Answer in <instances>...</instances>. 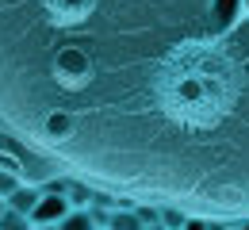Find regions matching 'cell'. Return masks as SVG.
Here are the masks:
<instances>
[{
    "mask_svg": "<svg viewBox=\"0 0 249 230\" xmlns=\"http://www.w3.org/2000/svg\"><path fill=\"white\" fill-rule=\"evenodd\" d=\"M50 111L62 173L249 219V0H0V131Z\"/></svg>",
    "mask_w": 249,
    "mask_h": 230,
    "instance_id": "1",
    "label": "cell"
},
{
    "mask_svg": "<svg viewBox=\"0 0 249 230\" xmlns=\"http://www.w3.org/2000/svg\"><path fill=\"white\" fill-rule=\"evenodd\" d=\"M65 211H69L65 192H42V196H38V203H35V211H31V223H46V227H54Z\"/></svg>",
    "mask_w": 249,
    "mask_h": 230,
    "instance_id": "2",
    "label": "cell"
},
{
    "mask_svg": "<svg viewBox=\"0 0 249 230\" xmlns=\"http://www.w3.org/2000/svg\"><path fill=\"white\" fill-rule=\"evenodd\" d=\"M104 227H107V230H146V227H142V219H138V211L126 207V203H115V207L107 211Z\"/></svg>",
    "mask_w": 249,
    "mask_h": 230,
    "instance_id": "3",
    "label": "cell"
},
{
    "mask_svg": "<svg viewBox=\"0 0 249 230\" xmlns=\"http://www.w3.org/2000/svg\"><path fill=\"white\" fill-rule=\"evenodd\" d=\"M38 196H42V188L38 184H27V180H19V188L12 192V196L4 199L12 211H23V215H31L35 211V203H38Z\"/></svg>",
    "mask_w": 249,
    "mask_h": 230,
    "instance_id": "4",
    "label": "cell"
},
{
    "mask_svg": "<svg viewBox=\"0 0 249 230\" xmlns=\"http://www.w3.org/2000/svg\"><path fill=\"white\" fill-rule=\"evenodd\" d=\"M54 227H58V230H100V223L92 219V211H89V207H69Z\"/></svg>",
    "mask_w": 249,
    "mask_h": 230,
    "instance_id": "5",
    "label": "cell"
},
{
    "mask_svg": "<svg viewBox=\"0 0 249 230\" xmlns=\"http://www.w3.org/2000/svg\"><path fill=\"white\" fill-rule=\"evenodd\" d=\"M65 199H69V207H85L92 199V184H85L77 177H65Z\"/></svg>",
    "mask_w": 249,
    "mask_h": 230,
    "instance_id": "6",
    "label": "cell"
},
{
    "mask_svg": "<svg viewBox=\"0 0 249 230\" xmlns=\"http://www.w3.org/2000/svg\"><path fill=\"white\" fill-rule=\"evenodd\" d=\"M31 215H23V211H12L8 203H4V211H0V230H31Z\"/></svg>",
    "mask_w": 249,
    "mask_h": 230,
    "instance_id": "7",
    "label": "cell"
},
{
    "mask_svg": "<svg viewBox=\"0 0 249 230\" xmlns=\"http://www.w3.org/2000/svg\"><path fill=\"white\" fill-rule=\"evenodd\" d=\"M157 219H161V223H165V227L169 230H180L184 227V211H180V207H157Z\"/></svg>",
    "mask_w": 249,
    "mask_h": 230,
    "instance_id": "8",
    "label": "cell"
},
{
    "mask_svg": "<svg viewBox=\"0 0 249 230\" xmlns=\"http://www.w3.org/2000/svg\"><path fill=\"white\" fill-rule=\"evenodd\" d=\"M19 180H23L19 173H4V169H0V199H8V196H12V192L19 188Z\"/></svg>",
    "mask_w": 249,
    "mask_h": 230,
    "instance_id": "9",
    "label": "cell"
},
{
    "mask_svg": "<svg viewBox=\"0 0 249 230\" xmlns=\"http://www.w3.org/2000/svg\"><path fill=\"white\" fill-rule=\"evenodd\" d=\"M0 169H4V173H23V161H19L16 154H8V150H0Z\"/></svg>",
    "mask_w": 249,
    "mask_h": 230,
    "instance_id": "10",
    "label": "cell"
},
{
    "mask_svg": "<svg viewBox=\"0 0 249 230\" xmlns=\"http://www.w3.org/2000/svg\"><path fill=\"white\" fill-rule=\"evenodd\" d=\"M180 230H211V227H207V219H199V215H188Z\"/></svg>",
    "mask_w": 249,
    "mask_h": 230,
    "instance_id": "11",
    "label": "cell"
},
{
    "mask_svg": "<svg viewBox=\"0 0 249 230\" xmlns=\"http://www.w3.org/2000/svg\"><path fill=\"white\" fill-rule=\"evenodd\" d=\"M146 230H169V227H165V223L157 219V223H146Z\"/></svg>",
    "mask_w": 249,
    "mask_h": 230,
    "instance_id": "12",
    "label": "cell"
},
{
    "mask_svg": "<svg viewBox=\"0 0 249 230\" xmlns=\"http://www.w3.org/2000/svg\"><path fill=\"white\" fill-rule=\"evenodd\" d=\"M31 230H58V227H46V223H35Z\"/></svg>",
    "mask_w": 249,
    "mask_h": 230,
    "instance_id": "13",
    "label": "cell"
},
{
    "mask_svg": "<svg viewBox=\"0 0 249 230\" xmlns=\"http://www.w3.org/2000/svg\"><path fill=\"white\" fill-rule=\"evenodd\" d=\"M0 150H8V134L0 131Z\"/></svg>",
    "mask_w": 249,
    "mask_h": 230,
    "instance_id": "14",
    "label": "cell"
},
{
    "mask_svg": "<svg viewBox=\"0 0 249 230\" xmlns=\"http://www.w3.org/2000/svg\"><path fill=\"white\" fill-rule=\"evenodd\" d=\"M0 211H4V199H0Z\"/></svg>",
    "mask_w": 249,
    "mask_h": 230,
    "instance_id": "15",
    "label": "cell"
}]
</instances>
